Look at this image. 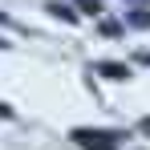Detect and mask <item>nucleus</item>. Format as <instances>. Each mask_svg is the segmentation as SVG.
<instances>
[{
	"mask_svg": "<svg viewBox=\"0 0 150 150\" xmlns=\"http://www.w3.org/2000/svg\"><path fill=\"white\" fill-rule=\"evenodd\" d=\"M73 138L85 150H118V134L110 130H73Z\"/></svg>",
	"mask_w": 150,
	"mask_h": 150,
	"instance_id": "1",
	"label": "nucleus"
},
{
	"mask_svg": "<svg viewBox=\"0 0 150 150\" xmlns=\"http://www.w3.org/2000/svg\"><path fill=\"white\" fill-rule=\"evenodd\" d=\"M98 73H105L110 81H126V77H130V69H126V65H118V61H101Z\"/></svg>",
	"mask_w": 150,
	"mask_h": 150,
	"instance_id": "2",
	"label": "nucleus"
},
{
	"mask_svg": "<svg viewBox=\"0 0 150 150\" xmlns=\"http://www.w3.org/2000/svg\"><path fill=\"white\" fill-rule=\"evenodd\" d=\"M49 12L57 16V21H77V12L69 8V4H61V0H53V4H49Z\"/></svg>",
	"mask_w": 150,
	"mask_h": 150,
	"instance_id": "3",
	"label": "nucleus"
},
{
	"mask_svg": "<svg viewBox=\"0 0 150 150\" xmlns=\"http://www.w3.org/2000/svg\"><path fill=\"white\" fill-rule=\"evenodd\" d=\"M130 25H134V28H146L150 25V12H130Z\"/></svg>",
	"mask_w": 150,
	"mask_h": 150,
	"instance_id": "4",
	"label": "nucleus"
},
{
	"mask_svg": "<svg viewBox=\"0 0 150 150\" xmlns=\"http://www.w3.org/2000/svg\"><path fill=\"white\" fill-rule=\"evenodd\" d=\"M0 118H12V110H8V105H4V101H0Z\"/></svg>",
	"mask_w": 150,
	"mask_h": 150,
	"instance_id": "5",
	"label": "nucleus"
},
{
	"mask_svg": "<svg viewBox=\"0 0 150 150\" xmlns=\"http://www.w3.org/2000/svg\"><path fill=\"white\" fill-rule=\"evenodd\" d=\"M0 25H12V21H8V12H0Z\"/></svg>",
	"mask_w": 150,
	"mask_h": 150,
	"instance_id": "6",
	"label": "nucleus"
},
{
	"mask_svg": "<svg viewBox=\"0 0 150 150\" xmlns=\"http://www.w3.org/2000/svg\"><path fill=\"white\" fill-rule=\"evenodd\" d=\"M0 49H8V41H0Z\"/></svg>",
	"mask_w": 150,
	"mask_h": 150,
	"instance_id": "7",
	"label": "nucleus"
}]
</instances>
